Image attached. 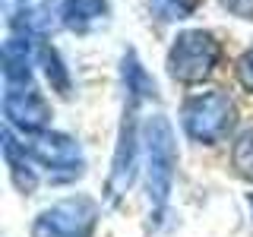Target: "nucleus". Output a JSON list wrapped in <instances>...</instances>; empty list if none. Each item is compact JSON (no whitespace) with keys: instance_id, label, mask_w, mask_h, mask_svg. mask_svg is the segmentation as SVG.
I'll use <instances>...</instances> for the list:
<instances>
[{"instance_id":"obj_1","label":"nucleus","mask_w":253,"mask_h":237,"mask_svg":"<svg viewBox=\"0 0 253 237\" xmlns=\"http://www.w3.org/2000/svg\"><path fill=\"white\" fill-rule=\"evenodd\" d=\"M142 142H146V190L152 215L162 218L168 209L171 190H174V171H177V139L174 126L165 114H152L142 126Z\"/></svg>"},{"instance_id":"obj_2","label":"nucleus","mask_w":253,"mask_h":237,"mask_svg":"<svg viewBox=\"0 0 253 237\" xmlns=\"http://www.w3.org/2000/svg\"><path fill=\"white\" fill-rule=\"evenodd\" d=\"M237 123V108L231 95L221 89H206L190 95L180 108V126L193 142L200 146H215L234 130Z\"/></svg>"},{"instance_id":"obj_3","label":"nucleus","mask_w":253,"mask_h":237,"mask_svg":"<svg viewBox=\"0 0 253 237\" xmlns=\"http://www.w3.org/2000/svg\"><path fill=\"white\" fill-rule=\"evenodd\" d=\"M218 60H221L218 38L212 32H203V29H187L174 38V44L168 51V73L174 82L196 85V82L212 76Z\"/></svg>"},{"instance_id":"obj_4","label":"nucleus","mask_w":253,"mask_h":237,"mask_svg":"<svg viewBox=\"0 0 253 237\" xmlns=\"http://www.w3.org/2000/svg\"><path fill=\"white\" fill-rule=\"evenodd\" d=\"M22 146H26V152L32 155V161L54 174V180H73L85 168L83 149H79V142L73 136H67V133H54V130L26 133Z\"/></svg>"},{"instance_id":"obj_5","label":"nucleus","mask_w":253,"mask_h":237,"mask_svg":"<svg viewBox=\"0 0 253 237\" xmlns=\"http://www.w3.org/2000/svg\"><path fill=\"white\" fill-rule=\"evenodd\" d=\"M98 221V205L89 196H70L38 212L32 237H92Z\"/></svg>"},{"instance_id":"obj_6","label":"nucleus","mask_w":253,"mask_h":237,"mask_svg":"<svg viewBox=\"0 0 253 237\" xmlns=\"http://www.w3.org/2000/svg\"><path fill=\"white\" fill-rule=\"evenodd\" d=\"M136 111L139 98H126L124 108V123L117 136L114 161H111V177H108V199L117 202L136 180V146H139V126H136Z\"/></svg>"},{"instance_id":"obj_7","label":"nucleus","mask_w":253,"mask_h":237,"mask_svg":"<svg viewBox=\"0 0 253 237\" xmlns=\"http://www.w3.org/2000/svg\"><path fill=\"white\" fill-rule=\"evenodd\" d=\"M3 114H6V123L22 133L47 130V123H51V108H47L44 95L38 89H32V85H26V89H6Z\"/></svg>"},{"instance_id":"obj_8","label":"nucleus","mask_w":253,"mask_h":237,"mask_svg":"<svg viewBox=\"0 0 253 237\" xmlns=\"http://www.w3.org/2000/svg\"><path fill=\"white\" fill-rule=\"evenodd\" d=\"M3 82H6V89H26V85H32L29 35H10L3 41Z\"/></svg>"},{"instance_id":"obj_9","label":"nucleus","mask_w":253,"mask_h":237,"mask_svg":"<svg viewBox=\"0 0 253 237\" xmlns=\"http://www.w3.org/2000/svg\"><path fill=\"white\" fill-rule=\"evenodd\" d=\"M6 22H10V29H16L19 35H51L57 26H63L60 19V0H47V3H38V6H22L19 13L6 16Z\"/></svg>"},{"instance_id":"obj_10","label":"nucleus","mask_w":253,"mask_h":237,"mask_svg":"<svg viewBox=\"0 0 253 237\" xmlns=\"http://www.w3.org/2000/svg\"><path fill=\"white\" fill-rule=\"evenodd\" d=\"M3 158H6V168H10V177L19 193H32L38 187V174L32 168V155L26 152L19 139L13 136V126L3 130Z\"/></svg>"},{"instance_id":"obj_11","label":"nucleus","mask_w":253,"mask_h":237,"mask_svg":"<svg viewBox=\"0 0 253 237\" xmlns=\"http://www.w3.org/2000/svg\"><path fill=\"white\" fill-rule=\"evenodd\" d=\"M108 16V0H60V19L70 32H92Z\"/></svg>"},{"instance_id":"obj_12","label":"nucleus","mask_w":253,"mask_h":237,"mask_svg":"<svg viewBox=\"0 0 253 237\" xmlns=\"http://www.w3.org/2000/svg\"><path fill=\"white\" fill-rule=\"evenodd\" d=\"M124 85H126V98H155V82L149 79V73L142 70V63L136 57V51L124 54Z\"/></svg>"},{"instance_id":"obj_13","label":"nucleus","mask_w":253,"mask_h":237,"mask_svg":"<svg viewBox=\"0 0 253 237\" xmlns=\"http://www.w3.org/2000/svg\"><path fill=\"white\" fill-rule=\"evenodd\" d=\"M38 63L44 67V76H47V82H51V89L60 92L63 98H67V95H70V73H67V67L60 63L57 51H54L51 44L38 47Z\"/></svg>"},{"instance_id":"obj_14","label":"nucleus","mask_w":253,"mask_h":237,"mask_svg":"<svg viewBox=\"0 0 253 237\" xmlns=\"http://www.w3.org/2000/svg\"><path fill=\"white\" fill-rule=\"evenodd\" d=\"M231 164L247 184H253V126L244 130L231 146Z\"/></svg>"},{"instance_id":"obj_15","label":"nucleus","mask_w":253,"mask_h":237,"mask_svg":"<svg viewBox=\"0 0 253 237\" xmlns=\"http://www.w3.org/2000/svg\"><path fill=\"white\" fill-rule=\"evenodd\" d=\"M152 13L165 22H174V19H187L190 16V3L187 0H152Z\"/></svg>"},{"instance_id":"obj_16","label":"nucleus","mask_w":253,"mask_h":237,"mask_svg":"<svg viewBox=\"0 0 253 237\" xmlns=\"http://www.w3.org/2000/svg\"><path fill=\"white\" fill-rule=\"evenodd\" d=\"M234 73H237V82H241L244 89L253 95V47H247V51H244L241 57H237Z\"/></svg>"},{"instance_id":"obj_17","label":"nucleus","mask_w":253,"mask_h":237,"mask_svg":"<svg viewBox=\"0 0 253 237\" xmlns=\"http://www.w3.org/2000/svg\"><path fill=\"white\" fill-rule=\"evenodd\" d=\"M218 3L231 16H237V19H250L253 22V0H218Z\"/></svg>"},{"instance_id":"obj_18","label":"nucleus","mask_w":253,"mask_h":237,"mask_svg":"<svg viewBox=\"0 0 253 237\" xmlns=\"http://www.w3.org/2000/svg\"><path fill=\"white\" fill-rule=\"evenodd\" d=\"M16 3H22V6H26V3H29V0H3V6H6V16H10V13H13V6H16Z\"/></svg>"},{"instance_id":"obj_19","label":"nucleus","mask_w":253,"mask_h":237,"mask_svg":"<svg viewBox=\"0 0 253 237\" xmlns=\"http://www.w3.org/2000/svg\"><path fill=\"white\" fill-rule=\"evenodd\" d=\"M247 202H250V212H253V193H250V199H247Z\"/></svg>"}]
</instances>
